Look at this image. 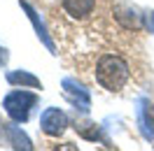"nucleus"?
Returning a JSON list of instances; mask_svg holds the SVG:
<instances>
[{"label": "nucleus", "instance_id": "nucleus-1", "mask_svg": "<svg viewBox=\"0 0 154 151\" xmlns=\"http://www.w3.org/2000/svg\"><path fill=\"white\" fill-rule=\"evenodd\" d=\"M128 77H131V70H128V63L122 56L105 54L96 63V81L110 93L122 91L128 81Z\"/></svg>", "mask_w": 154, "mask_h": 151}, {"label": "nucleus", "instance_id": "nucleus-2", "mask_svg": "<svg viewBox=\"0 0 154 151\" xmlns=\"http://www.w3.org/2000/svg\"><path fill=\"white\" fill-rule=\"evenodd\" d=\"M38 105V95L28 93V91H12L7 98H5V112L10 114L12 121L23 123L28 121L30 109Z\"/></svg>", "mask_w": 154, "mask_h": 151}, {"label": "nucleus", "instance_id": "nucleus-3", "mask_svg": "<svg viewBox=\"0 0 154 151\" xmlns=\"http://www.w3.org/2000/svg\"><path fill=\"white\" fill-rule=\"evenodd\" d=\"M40 128H42V132L49 135V137H58V135H63L66 128H68L66 112L58 109V107H49V109H45L42 116H40Z\"/></svg>", "mask_w": 154, "mask_h": 151}, {"label": "nucleus", "instance_id": "nucleus-4", "mask_svg": "<svg viewBox=\"0 0 154 151\" xmlns=\"http://www.w3.org/2000/svg\"><path fill=\"white\" fill-rule=\"evenodd\" d=\"M115 19L124 26L126 30H140L143 28V14L138 7L128 2H117L115 5Z\"/></svg>", "mask_w": 154, "mask_h": 151}, {"label": "nucleus", "instance_id": "nucleus-5", "mask_svg": "<svg viewBox=\"0 0 154 151\" xmlns=\"http://www.w3.org/2000/svg\"><path fill=\"white\" fill-rule=\"evenodd\" d=\"M63 10L68 12L70 19L82 21L96 10V0H63Z\"/></svg>", "mask_w": 154, "mask_h": 151}, {"label": "nucleus", "instance_id": "nucleus-6", "mask_svg": "<svg viewBox=\"0 0 154 151\" xmlns=\"http://www.w3.org/2000/svg\"><path fill=\"white\" fill-rule=\"evenodd\" d=\"M7 144H12L14 149H33L30 140L17 128V126H7Z\"/></svg>", "mask_w": 154, "mask_h": 151}, {"label": "nucleus", "instance_id": "nucleus-7", "mask_svg": "<svg viewBox=\"0 0 154 151\" xmlns=\"http://www.w3.org/2000/svg\"><path fill=\"white\" fill-rule=\"evenodd\" d=\"M7 79H10V84L14 86H28V88H42V84H40L38 77L28 75V72H10L7 75Z\"/></svg>", "mask_w": 154, "mask_h": 151}, {"label": "nucleus", "instance_id": "nucleus-8", "mask_svg": "<svg viewBox=\"0 0 154 151\" xmlns=\"http://www.w3.org/2000/svg\"><path fill=\"white\" fill-rule=\"evenodd\" d=\"M7 61H10V56H7V49L0 47V65H7Z\"/></svg>", "mask_w": 154, "mask_h": 151}, {"label": "nucleus", "instance_id": "nucleus-9", "mask_svg": "<svg viewBox=\"0 0 154 151\" xmlns=\"http://www.w3.org/2000/svg\"><path fill=\"white\" fill-rule=\"evenodd\" d=\"M2 140H7V126L5 123H0V142Z\"/></svg>", "mask_w": 154, "mask_h": 151}]
</instances>
